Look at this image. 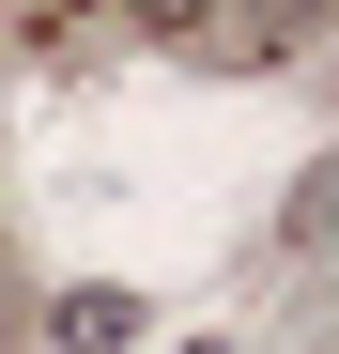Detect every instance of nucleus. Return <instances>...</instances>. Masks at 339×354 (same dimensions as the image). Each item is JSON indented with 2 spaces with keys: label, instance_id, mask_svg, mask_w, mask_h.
<instances>
[{
  "label": "nucleus",
  "instance_id": "f257e3e1",
  "mask_svg": "<svg viewBox=\"0 0 339 354\" xmlns=\"http://www.w3.org/2000/svg\"><path fill=\"white\" fill-rule=\"evenodd\" d=\"M154 339V292H124V277H62L31 308V354H139Z\"/></svg>",
  "mask_w": 339,
  "mask_h": 354
},
{
  "label": "nucleus",
  "instance_id": "f03ea898",
  "mask_svg": "<svg viewBox=\"0 0 339 354\" xmlns=\"http://www.w3.org/2000/svg\"><path fill=\"white\" fill-rule=\"evenodd\" d=\"M154 16H170V31H185V16H201V0H154Z\"/></svg>",
  "mask_w": 339,
  "mask_h": 354
},
{
  "label": "nucleus",
  "instance_id": "7ed1b4c3",
  "mask_svg": "<svg viewBox=\"0 0 339 354\" xmlns=\"http://www.w3.org/2000/svg\"><path fill=\"white\" fill-rule=\"evenodd\" d=\"M62 16H108V0H62Z\"/></svg>",
  "mask_w": 339,
  "mask_h": 354
},
{
  "label": "nucleus",
  "instance_id": "20e7f679",
  "mask_svg": "<svg viewBox=\"0 0 339 354\" xmlns=\"http://www.w3.org/2000/svg\"><path fill=\"white\" fill-rule=\"evenodd\" d=\"M201 354H232V339H201Z\"/></svg>",
  "mask_w": 339,
  "mask_h": 354
}]
</instances>
